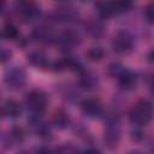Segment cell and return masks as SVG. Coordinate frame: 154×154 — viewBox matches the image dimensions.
Masks as SVG:
<instances>
[{"label": "cell", "mask_w": 154, "mask_h": 154, "mask_svg": "<svg viewBox=\"0 0 154 154\" xmlns=\"http://www.w3.org/2000/svg\"><path fill=\"white\" fill-rule=\"evenodd\" d=\"M83 154H101V152L96 148H88L83 152Z\"/></svg>", "instance_id": "29"}, {"label": "cell", "mask_w": 154, "mask_h": 154, "mask_svg": "<svg viewBox=\"0 0 154 154\" xmlns=\"http://www.w3.org/2000/svg\"><path fill=\"white\" fill-rule=\"evenodd\" d=\"M132 7V2L131 1H116L113 2V8H114V13H124L128 12L130 8Z\"/></svg>", "instance_id": "23"}, {"label": "cell", "mask_w": 154, "mask_h": 154, "mask_svg": "<svg viewBox=\"0 0 154 154\" xmlns=\"http://www.w3.org/2000/svg\"><path fill=\"white\" fill-rule=\"evenodd\" d=\"M52 16L57 22L73 23L79 18V12L75 6L70 4H61L54 10Z\"/></svg>", "instance_id": "6"}, {"label": "cell", "mask_w": 154, "mask_h": 154, "mask_svg": "<svg viewBox=\"0 0 154 154\" xmlns=\"http://www.w3.org/2000/svg\"><path fill=\"white\" fill-rule=\"evenodd\" d=\"M85 55L90 61H99L105 57V51L101 47H91Z\"/></svg>", "instance_id": "20"}, {"label": "cell", "mask_w": 154, "mask_h": 154, "mask_svg": "<svg viewBox=\"0 0 154 154\" xmlns=\"http://www.w3.org/2000/svg\"><path fill=\"white\" fill-rule=\"evenodd\" d=\"M29 125L32 129V131L41 138H49L52 132H51V128L48 126V124L42 119V116H36L32 114L30 120H29Z\"/></svg>", "instance_id": "8"}, {"label": "cell", "mask_w": 154, "mask_h": 154, "mask_svg": "<svg viewBox=\"0 0 154 154\" xmlns=\"http://www.w3.org/2000/svg\"><path fill=\"white\" fill-rule=\"evenodd\" d=\"M57 154H81V152L72 143H63L57 149Z\"/></svg>", "instance_id": "21"}, {"label": "cell", "mask_w": 154, "mask_h": 154, "mask_svg": "<svg viewBox=\"0 0 154 154\" xmlns=\"http://www.w3.org/2000/svg\"><path fill=\"white\" fill-rule=\"evenodd\" d=\"M2 7H4V2H2V1H0V12H1Z\"/></svg>", "instance_id": "31"}, {"label": "cell", "mask_w": 154, "mask_h": 154, "mask_svg": "<svg viewBox=\"0 0 154 154\" xmlns=\"http://www.w3.org/2000/svg\"><path fill=\"white\" fill-rule=\"evenodd\" d=\"M131 137L135 141H141V140L144 138V132L142 130H140V129H136V130H134L131 132Z\"/></svg>", "instance_id": "27"}, {"label": "cell", "mask_w": 154, "mask_h": 154, "mask_svg": "<svg viewBox=\"0 0 154 154\" xmlns=\"http://www.w3.org/2000/svg\"><path fill=\"white\" fill-rule=\"evenodd\" d=\"M153 116V108H152V103L147 100H142L138 101L137 103H135L132 106V108L129 112V119L132 124L141 126V125H146L150 122Z\"/></svg>", "instance_id": "1"}, {"label": "cell", "mask_w": 154, "mask_h": 154, "mask_svg": "<svg viewBox=\"0 0 154 154\" xmlns=\"http://www.w3.org/2000/svg\"><path fill=\"white\" fill-rule=\"evenodd\" d=\"M117 79H118L119 85H120L123 89H126V90L134 89V88L136 87V83H137V77H136V75H135L132 71L128 70V69H125V70L117 77Z\"/></svg>", "instance_id": "14"}, {"label": "cell", "mask_w": 154, "mask_h": 154, "mask_svg": "<svg viewBox=\"0 0 154 154\" xmlns=\"http://www.w3.org/2000/svg\"><path fill=\"white\" fill-rule=\"evenodd\" d=\"M47 103H48V97L46 93L38 89L31 90L25 97V105L28 109L36 116H42V113L47 107Z\"/></svg>", "instance_id": "2"}, {"label": "cell", "mask_w": 154, "mask_h": 154, "mask_svg": "<svg viewBox=\"0 0 154 154\" xmlns=\"http://www.w3.org/2000/svg\"><path fill=\"white\" fill-rule=\"evenodd\" d=\"M1 35L7 38V40H16L18 38L19 36V32L17 30V28L13 25V24H6L4 28H2V31H1Z\"/></svg>", "instance_id": "19"}, {"label": "cell", "mask_w": 154, "mask_h": 154, "mask_svg": "<svg viewBox=\"0 0 154 154\" xmlns=\"http://www.w3.org/2000/svg\"><path fill=\"white\" fill-rule=\"evenodd\" d=\"M11 51L6 47H0V64H5L11 59Z\"/></svg>", "instance_id": "25"}, {"label": "cell", "mask_w": 154, "mask_h": 154, "mask_svg": "<svg viewBox=\"0 0 154 154\" xmlns=\"http://www.w3.org/2000/svg\"><path fill=\"white\" fill-rule=\"evenodd\" d=\"M36 154H54L53 150L51 148H47V147H41L36 150Z\"/></svg>", "instance_id": "28"}, {"label": "cell", "mask_w": 154, "mask_h": 154, "mask_svg": "<svg viewBox=\"0 0 154 154\" xmlns=\"http://www.w3.org/2000/svg\"><path fill=\"white\" fill-rule=\"evenodd\" d=\"M128 154H144V153L143 152H140V150H132V152H130Z\"/></svg>", "instance_id": "30"}, {"label": "cell", "mask_w": 154, "mask_h": 154, "mask_svg": "<svg viewBox=\"0 0 154 154\" xmlns=\"http://www.w3.org/2000/svg\"><path fill=\"white\" fill-rule=\"evenodd\" d=\"M143 16H144V18H146V20H147L148 23H152V22H153V18H154V6H153L152 4L148 5V6L144 8Z\"/></svg>", "instance_id": "26"}, {"label": "cell", "mask_w": 154, "mask_h": 154, "mask_svg": "<svg viewBox=\"0 0 154 154\" xmlns=\"http://www.w3.org/2000/svg\"><path fill=\"white\" fill-rule=\"evenodd\" d=\"M70 123V119L67 117V114L63 111H59L54 114L53 117V124L58 128V129H65Z\"/></svg>", "instance_id": "18"}, {"label": "cell", "mask_w": 154, "mask_h": 154, "mask_svg": "<svg viewBox=\"0 0 154 154\" xmlns=\"http://www.w3.org/2000/svg\"><path fill=\"white\" fill-rule=\"evenodd\" d=\"M120 140L119 125H107L103 135V141L108 148H116Z\"/></svg>", "instance_id": "12"}, {"label": "cell", "mask_w": 154, "mask_h": 154, "mask_svg": "<svg viewBox=\"0 0 154 154\" xmlns=\"http://www.w3.org/2000/svg\"><path fill=\"white\" fill-rule=\"evenodd\" d=\"M85 32L93 38H100L105 32V25L99 19H89L85 25Z\"/></svg>", "instance_id": "13"}, {"label": "cell", "mask_w": 154, "mask_h": 154, "mask_svg": "<svg viewBox=\"0 0 154 154\" xmlns=\"http://www.w3.org/2000/svg\"><path fill=\"white\" fill-rule=\"evenodd\" d=\"M96 10L101 18H109L113 14H116L113 8V2H97Z\"/></svg>", "instance_id": "17"}, {"label": "cell", "mask_w": 154, "mask_h": 154, "mask_svg": "<svg viewBox=\"0 0 154 154\" xmlns=\"http://www.w3.org/2000/svg\"><path fill=\"white\" fill-rule=\"evenodd\" d=\"M125 69H126V67H125L124 65H122V64H119V63H113V64L109 65L108 72H109V75H111L112 77L117 78V77H118Z\"/></svg>", "instance_id": "24"}, {"label": "cell", "mask_w": 154, "mask_h": 154, "mask_svg": "<svg viewBox=\"0 0 154 154\" xmlns=\"http://www.w3.org/2000/svg\"><path fill=\"white\" fill-rule=\"evenodd\" d=\"M1 111H2V114L7 116L10 118H17L22 113V106H20V103L18 101L11 99V100H7L4 103Z\"/></svg>", "instance_id": "15"}, {"label": "cell", "mask_w": 154, "mask_h": 154, "mask_svg": "<svg viewBox=\"0 0 154 154\" xmlns=\"http://www.w3.org/2000/svg\"><path fill=\"white\" fill-rule=\"evenodd\" d=\"M26 73L20 66H13L5 73L4 82L10 89H19L25 84Z\"/></svg>", "instance_id": "5"}, {"label": "cell", "mask_w": 154, "mask_h": 154, "mask_svg": "<svg viewBox=\"0 0 154 154\" xmlns=\"http://www.w3.org/2000/svg\"><path fill=\"white\" fill-rule=\"evenodd\" d=\"M81 108L82 112L89 118H97L103 113L101 102L97 99H93V97L83 100L81 103Z\"/></svg>", "instance_id": "9"}, {"label": "cell", "mask_w": 154, "mask_h": 154, "mask_svg": "<svg viewBox=\"0 0 154 154\" xmlns=\"http://www.w3.org/2000/svg\"><path fill=\"white\" fill-rule=\"evenodd\" d=\"M28 60L35 67L43 69V67H47L49 65V60H48L47 55L43 52H41V51H34V52H31L28 55Z\"/></svg>", "instance_id": "16"}, {"label": "cell", "mask_w": 154, "mask_h": 154, "mask_svg": "<svg viewBox=\"0 0 154 154\" xmlns=\"http://www.w3.org/2000/svg\"><path fill=\"white\" fill-rule=\"evenodd\" d=\"M134 43H135V40L132 34L129 32L128 30H122L114 35L112 41V47L114 52L119 54H125L134 48Z\"/></svg>", "instance_id": "4"}, {"label": "cell", "mask_w": 154, "mask_h": 154, "mask_svg": "<svg viewBox=\"0 0 154 154\" xmlns=\"http://www.w3.org/2000/svg\"><path fill=\"white\" fill-rule=\"evenodd\" d=\"M32 37L43 43H52L58 41V34L48 25H37L32 30Z\"/></svg>", "instance_id": "7"}, {"label": "cell", "mask_w": 154, "mask_h": 154, "mask_svg": "<svg viewBox=\"0 0 154 154\" xmlns=\"http://www.w3.org/2000/svg\"><path fill=\"white\" fill-rule=\"evenodd\" d=\"M99 79L97 76L91 72V71H87V70H82L79 73V78H78V84L82 89L84 90H94L97 87Z\"/></svg>", "instance_id": "11"}, {"label": "cell", "mask_w": 154, "mask_h": 154, "mask_svg": "<svg viewBox=\"0 0 154 154\" xmlns=\"http://www.w3.org/2000/svg\"><path fill=\"white\" fill-rule=\"evenodd\" d=\"M58 41L65 47V48H71L81 42V36L78 31L73 29H65L60 34H58Z\"/></svg>", "instance_id": "10"}, {"label": "cell", "mask_w": 154, "mask_h": 154, "mask_svg": "<svg viewBox=\"0 0 154 154\" xmlns=\"http://www.w3.org/2000/svg\"><path fill=\"white\" fill-rule=\"evenodd\" d=\"M14 12L22 22L29 23L40 16V7L31 1H19L14 6Z\"/></svg>", "instance_id": "3"}, {"label": "cell", "mask_w": 154, "mask_h": 154, "mask_svg": "<svg viewBox=\"0 0 154 154\" xmlns=\"http://www.w3.org/2000/svg\"><path fill=\"white\" fill-rule=\"evenodd\" d=\"M10 138L13 141V142H16V143H20L23 140H24V136H25V134H24V130L20 128V126H13L12 129H11V131H10Z\"/></svg>", "instance_id": "22"}]
</instances>
